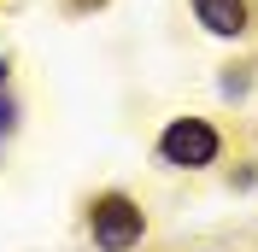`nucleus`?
Masks as SVG:
<instances>
[{"instance_id":"39448f33","label":"nucleus","mask_w":258,"mask_h":252,"mask_svg":"<svg viewBox=\"0 0 258 252\" xmlns=\"http://www.w3.org/2000/svg\"><path fill=\"white\" fill-rule=\"evenodd\" d=\"M88 6H106V0H71V12H88Z\"/></svg>"},{"instance_id":"7ed1b4c3","label":"nucleus","mask_w":258,"mask_h":252,"mask_svg":"<svg viewBox=\"0 0 258 252\" xmlns=\"http://www.w3.org/2000/svg\"><path fill=\"white\" fill-rule=\"evenodd\" d=\"M188 6H194V18H200V30L223 35V41L246 35V24H252V6H246V0H188Z\"/></svg>"},{"instance_id":"423d86ee","label":"nucleus","mask_w":258,"mask_h":252,"mask_svg":"<svg viewBox=\"0 0 258 252\" xmlns=\"http://www.w3.org/2000/svg\"><path fill=\"white\" fill-rule=\"evenodd\" d=\"M6 71H12V65H6V59H0V88H6Z\"/></svg>"},{"instance_id":"f257e3e1","label":"nucleus","mask_w":258,"mask_h":252,"mask_svg":"<svg viewBox=\"0 0 258 252\" xmlns=\"http://www.w3.org/2000/svg\"><path fill=\"white\" fill-rule=\"evenodd\" d=\"M147 235V211L129 194H100L94 205H88V240H94L100 252H135Z\"/></svg>"},{"instance_id":"20e7f679","label":"nucleus","mask_w":258,"mask_h":252,"mask_svg":"<svg viewBox=\"0 0 258 252\" xmlns=\"http://www.w3.org/2000/svg\"><path fill=\"white\" fill-rule=\"evenodd\" d=\"M12 123H18V106L0 94V135H12Z\"/></svg>"},{"instance_id":"f03ea898","label":"nucleus","mask_w":258,"mask_h":252,"mask_svg":"<svg viewBox=\"0 0 258 252\" xmlns=\"http://www.w3.org/2000/svg\"><path fill=\"white\" fill-rule=\"evenodd\" d=\"M217 153H223V135L206 117H170L159 135V158L170 170H206V164H217Z\"/></svg>"}]
</instances>
